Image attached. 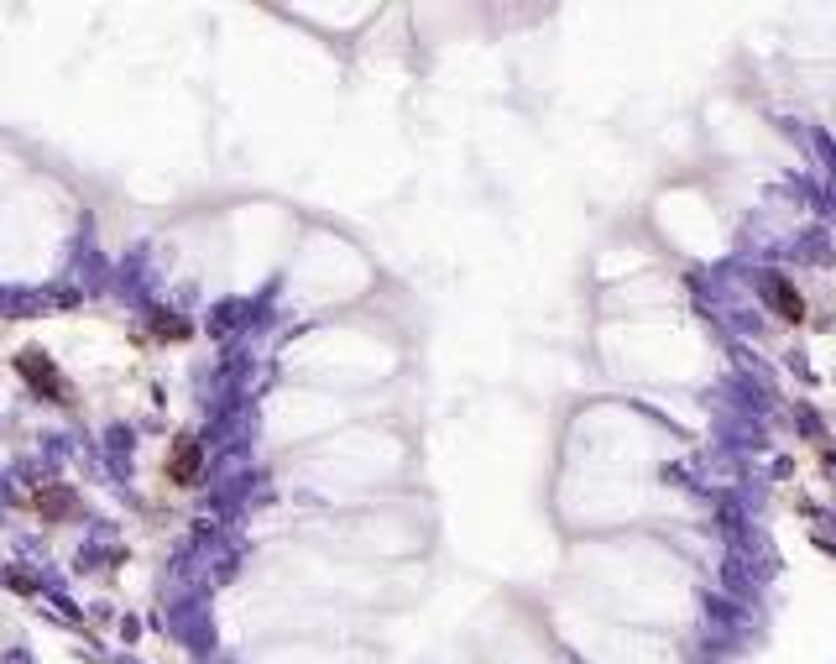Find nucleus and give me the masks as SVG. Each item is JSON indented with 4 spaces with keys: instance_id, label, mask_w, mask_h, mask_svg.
I'll return each mask as SVG.
<instances>
[{
    "instance_id": "obj_1",
    "label": "nucleus",
    "mask_w": 836,
    "mask_h": 664,
    "mask_svg": "<svg viewBox=\"0 0 836 664\" xmlns=\"http://www.w3.org/2000/svg\"><path fill=\"white\" fill-rule=\"evenodd\" d=\"M199 461H204V455H199V440H194V434H178V440H173V450H168V482H194V476H199Z\"/></svg>"
},
{
    "instance_id": "obj_3",
    "label": "nucleus",
    "mask_w": 836,
    "mask_h": 664,
    "mask_svg": "<svg viewBox=\"0 0 836 664\" xmlns=\"http://www.w3.org/2000/svg\"><path fill=\"white\" fill-rule=\"evenodd\" d=\"M16 366H21V377H27L32 387H48V393H53V398H63V382H58V372H53V361H48V356H37V351H27V356H21Z\"/></svg>"
},
{
    "instance_id": "obj_2",
    "label": "nucleus",
    "mask_w": 836,
    "mask_h": 664,
    "mask_svg": "<svg viewBox=\"0 0 836 664\" xmlns=\"http://www.w3.org/2000/svg\"><path fill=\"white\" fill-rule=\"evenodd\" d=\"M763 299H769V304L789 319V325H800V319H805V304H800V293H795V283H789V278H769Z\"/></svg>"
}]
</instances>
